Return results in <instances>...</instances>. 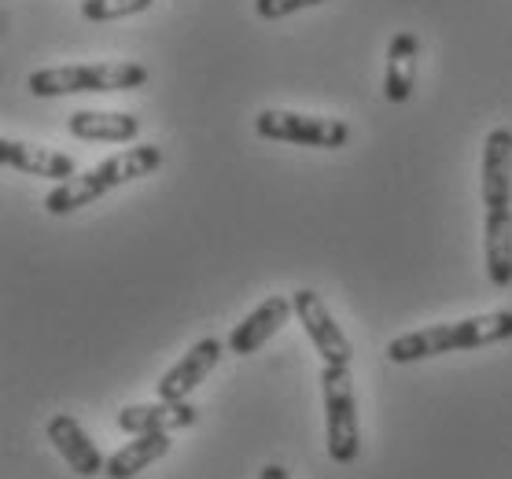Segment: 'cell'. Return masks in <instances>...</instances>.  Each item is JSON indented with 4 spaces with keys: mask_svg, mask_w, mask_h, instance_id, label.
<instances>
[{
    "mask_svg": "<svg viewBox=\"0 0 512 479\" xmlns=\"http://www.w3.org/2000/svg\"><path fill=\"white\" fill-rule=\"evenodd\" d=\"M255 133L266 141L306 144V148H343L350 141V126L343 118L299 115V111H262L255 118Z\"/></svg>",
    "mask_w": 512,
    "mask_h": 479,
    "instance_id": "obj_6",
    "label": "cell"
},
{
    "mask_svg": "<svg viewBox=\"0 0 512 479\" xmlns=\"http://www.w3.org/2000/svg\"><path fill=\"white\" fill-rule=\"evenodd\" d=\"M199 421V409L192 402H166V398H155V402H144V406H126L118 413V428L129 435H155V432H181V428H192Z\"/></svg>",
    "mask_w": 512,
    "mask_h": 479,
    "instance_id": "obj_10",
    "label": "cell"
},
{
    "mask_svg": "<svg viewBox=\"0 0 512 479\" xmlns=\"http://www.w3.org/2000/svg\"><path fill=\"white\" fill-rule=\"evenodd\" d=\"M0 163L34 177H52V181H67V177L78 174L70 155L56 152V148H41V144L12 141V137L0 141Z\"/></svg>",
    "mask_w": 512,
    "mask_h": 479,
    "instance_id": "obj_12",
    "label": "cell"
},
{
    "mask_svg": "<svg viewBox=\"0 0 512 479\" xmlns=\"http://www.w3.org/2000/svg\"><path fill=\"white\" fill-rule=\"evenodd\" d=\"M295 314V303L284 299V295H269L266 303H258L251 314L233 328V336H229V351L233 354H255L262 351L269 339L277 336L280 328L288 325V317Z\"/></svg>",
    "mask_w": 512,
    "mask_h": 479,
    "instance_id": "obj_11",
    "label": "cell"
},
{
    "mask_svg": "<svg viewBox=\"0 0 512 479\" xmlns=\"http://www.w3.org/2000/svg\"><path fill=\"white\" fill-rule=\"evenodd\" d=\"M155 0H82V15L89 23H107V19H126V15L148 12Z\"/></svg>",
    "mask_w": 512,
    "mask_h": 479,
    "instance_id": "obj_16",
    "label": "cell"
},
{
    "mask_svg": "<svg viewBox=\"0 0 512 479\" xmlns=\"http://www.w3.org/2000/svg\"><path fill=\"white\" fill-rule=\"evenodd\" d=\"M225 354L222 339H199L196 347H188V354L177 365L166 369V376L155 384V398H166V402H185L192 391H196L203 380L210 376V369L218 365V358Z\"/></svg>",
    "mask_w": 512,
    "mask_h": 479,
    "instance_id": "obj_8",
    "label": "cell"
},
{
    "mask_svg": "<svg viewBox=\"0 0 512 479\" xmlns=\"http://www.w3.org/2000/svg\"><path fill=\"white\" fill-rule=\"evenodd\" d=\"M483 251L487 273L494 288L512 284V129L498 126L487 133L483 144Z\"/></svg>",
    "mask_w": 512,
    "mask_h": 479,
    "instance_id": "obj_1",
    "label": "cell"
},
{
    "mask_svg": "<svg viewBox=\"0 0 512 479\" xmlns=\"http://www.w3.org/2000/svg\"><path fill=\"white\" fill-rule=\"evenodd\" d=\"M317 4H325V0H255V12L262 19H288V15L317 8Z\"/></svg>",
    "mask_w": 512,
    "mask_h": 479,
    "instance_id": "obj_17",
    "label": "cell"
},
{
    "mask_svg": "<svg viewBox=\"0 0 512 479\" xmlns=\"http://www.w3.org/2000/svg\"><path fill=\"white\" fill-rule=\"evenodd\" d=\"M163 166V148H155V144H137V148H126V152L111 155L104 163H96L93 170H85V174H74L67 181H59L52 192L45 196V211L63 218V214H74L96 203V199H104L107 192H115V188L129 185V181H137V177H148L152 170Z\"/></svg>",
    "mask_w": 512,
    "mask_h": 479,
    "instance_id": "obj_2",
    "label": "cell"
},
{
    "mask_svg": "<svg viewBox=\"0 0 512 479\" xmlns=\"http://www.w3.org/2000/svg\"><path fill=\"white\" fill-rule=\"evenodd\" d=\"M170 450H174V443H170V435H166V432L137 435L129 446H122V450H115V454L107 457L104 476L107 479H133L137 472L152 468L155 461H163Z\"/></svg>",
    "mask_w": 512,
    "mask_h": 479,
    "instance_id": "obj_15",
    "label": "cell"
},
{
    "mask_svg": "<svg viewBox=\"0 0 512 479\" xmlns=\"http://www.w3.org/2000/svg\"><path fill=\"white\" fill-rule=\"evenodd\" d=\"M70 137L78 141H111V144H129L137 141L140 122L126 111H74L67 118Z\"/></svg>",
    "mask_w": 512,
    "mask_h": 479,
    "instance_id": "obj_13",
    "label": "cell"
},
{
    "mask_svg": "<svg viewBox=\"0 0 512 479\" xmlns=\"http://www.w3.org/2000/svg\"><path fill=\"white\" fill-rule=\"evenodd\" d=\"M417 56L420 41L417 34H395L387 45V74H384V96L387 104H406L417 82Z\"/></svg>",
    "mask_w": 512,
    "mask_h": 479,
    "instance_id": "obj_14",
    "label": "cell"
},
{
    "mask_svg": "<svg viewBox=\"0 0 512 479\" xmlns=\"http://www.w3.org/2000/svg\"><path fill=\"white\" fill-rule=\"evenodd\" d=\"M45 435H48V443L56 446V454L70 465V472H78V476H100L107 468V457L100 454V446L85 435V428L74 421L70 413L48 417Z\"/></svg>",
    "mask_w": 512,
    "mask_h": 479,
    "instance_id": "obj_9",
    "label": "cell"
},
{
    "mask_svg": "<svg viewBox=\"0 0 512 479\" xmlns=\"http://www.w3.org/2000/svg\"><path fill=\"white\" fill-rule=\"evenodd\" d=\"M321 387H325V439L328 457L336 465L358 461L361 432H358V402H354V376L350 365H325L321 369Z\"/></svg>",
    "mask_w": 512,
    "mask_h": 479,
    "instance_id": "obj_5",
    "label": "cell"
},
{
    "mask_svg": "<svg viewBox=\"0 0 512 479\" xmlns=\"http://www.w3.org/2000/svg\"><path fill=\"white\" fill-rule=\"evenodd\" d=\"M291 303H295L299 325L306 328V336L317 347V354L325 358V365H350L354 347H350L347 332L336 325V317L325 306V299L314 288H299V292H291Z\"/></svg>",
    "mask_w": 512,
    "mask_h": 479,
    "instance_id": "obj_7",
    "label": "cell"
},
{
    "mask_svg": "<svg viewBox=\"0 0 512 479\" xmlns=\"http://www.w3.org/2000/svg\"><path fill=\"white\" fill-rule=\"evenodd\" d=\"M512 339V310H494V314H479L454 321V325H428L417 332H406L387 343V358L395 365L424 362V358H439V354L454 351H476L490 343H505Z\"/></svg>",
    "mask_w": 512,
    "mask_h": 479,
    "instance_id": "obj_3",
    "label": "cell"
},
{
    "mask_svg": "<svg viewBox=\"0 0 512 479\" xmlns=\"http://www.w3.org/2000/svg\"><path fill=\"white\" fill-rule=\"evenodd\" d=\"M258 479H288V468L277 465V461H269V465L258 472Z\"/></svg>",
    "mask_w": 512,
    "mask_h": 479,
    "instance_id": "obj_18",
    "label": "cell"
},
{
    "mask_svg": "<svg viewBox=\"0 0 512 479\" xmlns=\"http://www.w3.org/2000/svg\"><path fill=\"white\" fill-rule=\"evenodd\" d=\"M148 82V67L111 59V63H74V67H41L30 74L34 96H70V93H122Z\"/></svg>",
    "mask_w": 512,
    "mask_h": 479,
    "instance_id": "obj_4",
    "label": "cell"
}]
</instances>
